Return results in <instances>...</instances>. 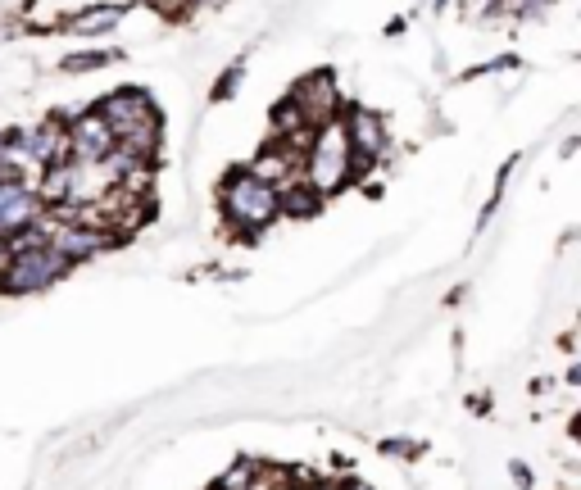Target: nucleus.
<instances>
[{
	"label": "nucleus",
	"mask_w": 581,
	"mask_h": 490,
	"mask_svg": "<svg viewBox=\"0 0 581 490\" xmlns=\"http://www.w3.org/2000/svg\"><path fill=\"white\" fill-rule=\"evenodd\" d=\"M291 105L305 114V123H327V114L336 109L332 73H314V78H305L296 91H291Z\"/></svg>",
	"instance_id": "10"
},
{
	"label": "nucleus",
	"mask_w": 581,
	"mask_h": 490,
	"mask_svg": "<svg viewBox=\"0 0 581 490\" xmlns=\"http://www.w3.org/2000/svg\"><path fill=\"white\" fill-rule=\"evenodd\" d=\"M119 5H100V10H87L82 14V19H73V32H105V28H114V23H119Z\"/></svg>",
	"instance_id": "12"
},
{
	"label": "nucleus",
	"mask_w": 581,
	"mask_h": 490,
	"mask_svg": "<svg viewBox=\"0 0 581 490\" xmlns=\"http://www.w3.org/2000/svg\"><path fill=\"white\" fill-rule=\"evenodd\" d=\"M109 59H114V50H100V55H73V59H64V69H69V73H87V69L109 64Z\"/></svg>",
	"instance_id": "13"
},
{
	"label": "nucleus",
	"mask_w": 581,
	"mask_h": 490,
	"mask_svg": "<svg viewBox=\"0 0 581 490\" xmlns=\"http://www.w3.org/2000/svg\"><path fill=\"white\" fill-rule=\"evenodd\" d=\"M37 214H41V196L32 182H0V241L32 227Z\"/></svg>",
	"instance_id": "6"
},
{
	"label": "nucleus",
	"mask_w": 581,
	"mask_h": 490,
	"mask_svg": "<svg viewBox=\"0 0 581 490\" xmlns=\"http://www.w3.org/2000/svg\"><path fill=\"white\" fill-rule=\"evenodd\" d=\"M318 191L314 187H305V182H300V187H282L277 191V209H286V214H300V218H309L318 209Z\"/></svg>",
	"instance_id": "11"
},
{
	"label": "nucleus",
	"mask_w": 581,
	"mask_h": 490,
	"mask_svg": "<svg viewBox=\"0 0 581 490\" xmlns=\"http://www.w3.org/2000/svg\"><path fill=\"white\" fill-rule=\"evenodd\" d=\"M109 150H114V137H109L100 114H82L69 128V159H78V164H100Z\"/></svg>",
	"instance_id": "7"
},
{
	"label": "nucleus",
	"mask_w": 581,
	"mask_h": 490,
	"mask_svg": "<svg viewBox=\"0 0 581 490\" xmlns=\"http://www.w3.org/2000/svg\"><path fill=\"white\" fill-rule=\"evenodd\" d=\"M223 214L237 227H264L277 218V191L268 182H259L255 173L227 177L223 187Z\"/></svg>",
	"instance_id": "3"
},
{
	"label": "nucleus",
	"mask_w": 581,
	"mask_h": 490,
	"mask_svg": "<svg viewBox=\"0 0 581 490\" xmlns=\"http://www.w3.org/2000/svg\"><path fill=\"white\" fill-rule=\"evenodd\" d=\"M14 141H19V150L37 168H55L69 159V128L55 123V118H50V123H37V128H23Z\"/></svg>",
	"instance_id": "5"
},
{
	"label": "nucleus",
	"mask_w": 581,
	"mask_h": 490,
	"mask_svg": "<svg viewBox=\"0 0 581 490\" xmlns=\"http://www.w3.org/2000/svg\"><path fill=\"white\" fill-rule=\"evenodd\" d=\"M96 114L105 118V128H109V137H114V146L132 150V155H141V159L155 155V146H159V114H155V105H150L141 91H119V96H109Z\"/></svg>",
	"instance_id": "1"
},
{
	"label": "nucleus",
	"mask_w": 581,
	"mask_h": 490,
	"mask_svg": "<svg viewBox=\"0 0 581 490\" xmlns=\"http://www.w3.org/2000/svg\"><path fill=\"white\" fill-rule=\"evenodd\" d=\"M300 177H305V187H314L318 196L336 191L350 177V141H345V123H323L314 132V146L309 155L300 159Z\"/></svg>",
	"instance_id": "2"
},
{
	"label": "nucleus",
	"mask_w": 581,
	"mask_h": 490,
	"mask_svg": "<svg viewBox=\"0 0 581 490\" xmlns=\"http://www.w3.org/2000/svg\"><path fill=\"white\" fill-rule=\"evenodd\" d=\"M345 141H350V168H364L382 155L386 146V132H382V118L377 114H364L359 109L350 123H345Z\"/></svg>",
	"instance_id": "9"
},
{
	"label": "nucleus",
	"mask_w": 581,
	"mask_h": 490,
	"mask_svg": "<svg viewBox=\"0 0 581 490\" xmlns=\"http://www.w3.org/2000/svg\"><path fill=\"white\" fill-rule=\"evenodd\" d=\"M46 245L64 259V264H78V259L100 255V250L109 245V236H105V232H91V227L60 223V227H50V232H46Z\"/></svg>",
	"instance_id": "8"
},
{
	"label": "nucleus",
	"mask_w": 581,
	"mask_h": 490,
	"mask_svg": "<svg viewBox=\"0 0 581 490\" xmlns=\"http://www.w3.org/2000/svg\"><path fill=\"white\" fill-rule=\"evenodd\" d=\"M64 273H69V264H64L50 245H37V250H23V255L5 259V268H0V291L32 295V291L50 286L55 277H64Z\"/></svg>",
	"instance_id": "4"
}]
</instances>
